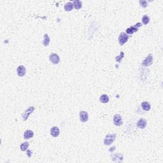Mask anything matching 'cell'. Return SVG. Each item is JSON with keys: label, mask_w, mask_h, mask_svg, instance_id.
Returning a JSON list of instances; mask_svg holds the SVG:
<instances>
[{"label": "cell", "mask_w": 163, "mask_h": 163, "mask_svg": "<svg viewBox=\"0 0 163 163\" xmlns=\"http://www.w3.org/2000/svg\"><path fill=\"white\" fill-rule=\"evenodd\" d=\"M140 4L141 6H142L143 8H146L147 6V5H148L147 2L146 1H145V0H141V1H140Z\"/></svg>", "instance_id": "21"}, {"label": "cell", "mask_w": 163, "mask_h": 163, "mask_svg": "<svg viewBox=\"0 0 163 163\" xmlns=\"http://www.w3.org/2000/svg\"><path fill=\"white\" fill-rule=\"evenodd\" d=\"M26 68L24 66H22V65L19 66L17 69V75H18V76H21V77L24 76V75L26 74Z\"/></svg>", "instance_id": "7"}, {"label": "cell", "mask_w": 163, "mask_h": 163, "mask_svg": "<svg viewBox=\"0 0 163 163\" xmlns=\"http://www.w3.org/2000/svg\"><path fill=\"white\" fill-rule=\"evenodd\" d=\"M138 31V29L137 28V27H136L135 26H131V27L127 28L126 29V33H127V34H133L134 33H136Z\"/></svg>", "instance_id": "14"}, {"label": "cell", "mask_w": 163, "mask_h": 163, "mask_svg": "<svg viewBox=\"0 0 163 163\" xmlns=\"http://www.w3.org/2000/svg\"><path fill=\"white\" fill-rule=\"evenodd\" d=\"M27 156H28L29 158H31V156H32V151L28 150L27 151Z\"/></svg>", "instance_id": "22"}, {"label": "cell", "mask_w": 163, "mask_h": 163, "mask_svg": "<svg viewBox=\"0 0 163 163\" xmlns=\"http://www.w3.org/2000/svg\"><path fill=\"white\" fill-rule=\"evenodd\" d=\"M43 37H44V39H43V45L45 46V47H47V46H48L49 45L50 40L49 36H48L47 34H45Z\"/></svg>", "instance_id": "15"}, {"label": "cell", "mask_w": 163, "mask_h": 163, "mask_svg": "<svg viewBox=\"0 0 163 163\" xmlns=\"http://www.w3.org/2000/svg\"><path fill=\"white\" fill-rule=\"evenodd\" d=\"M124 56V53L123 52H121L120 54V55H119V56H117V57H116V61H117V62H119V63H120L122 59L123 58Z\"/></svg>", "instance_id": "20"}, {"label": "cell", "mask_w": 163, "mask_h": 163, "mask_svg": "<svg viewBox=\"0 0 163 163\" xmlns=\"http://www.w3.org/2000/svg\"><path fill=\"white\" fill-rule=\"evenodd\" d=\"M134 26L136 27H141V24L139 22V23H138V24H136V25H135Z\"/></svg>", "instance_id": "23"}, {"label": "cell", "mask_w": 163, "mask_h": 163, "mask_svg": "<svg viewBox=\"0 0 163 163\" xmlns=\"http://www.w3.org/2000/svg\"><path fill=\"white\" fill-rule=\"evenodd\" d=\"M73 6H73V3H71V2H68V3H67L65 4V10L67 11H71L73 10Z\"/></svg>", "instance_id": "13"}, {"label": "cell", "mask_w": 163, "mask_h": 163, "mask_svg": "<svg viewBox=\"0 0 163 163\" xmlns=\"http://www.w3.org/2000/svg\"><path fill=\"white\" fill-rule=\"evenodd\" d=\"M73 4L76 10L80 9L82 8V3L80 1H73Z\"/></svg>", "instance_id": "17"}, {"label": "cell", "mask_w": 163, "mask_h": 163, "mask_svg": "<svg viewBox=\"0 0 163 163\" xmlns=\"http://www.w3.org/2000/svg\"><path fill=\"white\" fill-rule=\"evenodd\" d=\"M152 63H153V56H152V54H149L146 57V59L143 61L141 65L143 66H148L152 65Z\"/></svg>", "instance_id": "3"}, {"label": "cell", "mask_w": 163, "mask_h": 163, "mask_svg": "<svg viewBox=\"0 0 163 163\" xmlns=\"http://www.w3.org/2000/svg\"><path fill=\"white\" fill-rule=\"evenodd\" d=\"M34 110V108L33 106H31L29 108L27 109V110H26L24 113L22 115V119L24 120H26L27 119V118L29 117V116L30 114H31L33 112V111Z\"/></svg>", "instance_id": "4"}, {"label": "cell", "mask_w": 163, "mask_h": 163, "mask_svg": "<svg viewBox=\"0 0 163 163\" xmlns=\"http://www.w3.org/2000/svg\"><path fill=\"white\" fill-rule=\"evenodd\" d=\"M50 134L53 137L56 138L59 135V128L56 126L52 127L50 129Z\"/></svg>", "instance_id": "9"}, {"label": "cell", "mask_w": 163, "mask_h": 163, "mask_svg": "<svg viewBox=\"0 0 163 163\" xmlns=\"http://www.w3.org/2000/svg\"><path fill=\"white\" fill-rule=\"evenodd\" d=\"M141 108H143V110H145V111H149L150 110V108H151L150 103L148 102H147V101L143 102L141 104Z\"/></svg>", "instance_id": "12"}, {"label": "cell", "mask_w": 163, "mask_h": 163, "mask_svg": "<svg viewBox=\"0 0 163 163\" xmlns=\"http://www.w3.org/2000/svg\"><path fill=\"white\" fill-rule=\"evenodd\" d=\"M129 39V36H127V34L125 33H121L120 34L119 37V42L120 45H123L127 42V40Z\"/></svg>", "instance_id": "2"}, {"label": "cell", "mask_w": 163, "mask_h": 163, "mask_svg": "<svg viewBox=\"0 0 163 163\" xmlns=\"http://www.w3.org/2000/svg\"><path fill=\"white\" fill-rule=\"evenodd\" d=\"M114 122L117 126H120L122 124L123 122H122V117L119 114H116L114 116Z\"/></svg>", "instance_id": "5"}, {"label": "cell", "mask_w": 163, "mask_h": 163, "mask_svg": "<svg viewBox=\"0 0 163 163\" xmlns=\"http://www.w3.org/2000/svg\"><path fill=\"white\" fill-rule=\"evenodd\" d=\"M28 147H29V142L26 141V142L23 143L22 144H21L20 148H21V150H22V151H25V150L27 149Z\"/></svg>", "instance_id": "18"}, {"label": "cell", "mask_w": 163, "mask_h": 163, "mask_svg": "<svg viewBox=\"0 0 163 163\" xmlns=\"http://www.w3.org/2000/svg\"><path fill=\"white\" fill-rule=\"evenodd\" d=\"M89 119V115L87 112L85 111H81L80 112V120L82 122H85Z\"/></svg>", "instance_id": "8"}, {"label": "cell", "mask_w": 163, "mask_h": 163, "mask_svg": "<svg viewBox=\"0 0 163 163\" xmlns=\"http://www.w3.org/2000/svg\"><path fill=\"white\" fill-rule=\"evenodd\" d=\"M150 22V18L148 17L147 15H144L142 18V22L145 25L148 24Z\"/></svg>", "instance_id": "19"}, {"label": "cell", "mask_w": 163, "mask_h": 163, "mask_svg": "<svg viewBox=\"0 0 163 163\" xmlns=\"http://www.w3.org/2000/svg\"><path fill=\"white\" fill-rule=\"evenodd\" d=\"M34 136V133L33 131H31V130H27L25 131L24 134V139H29L33 138Z\"/></svg>", "instance_id": "11"}, {"label": "cell", "mask_w": 163, "mask_h": 163, "mask_svg": "<svg viewBox=\"0 0 163 163\" xmlns=\"http://www.w3.org/2000/svg\"><path fill=\"white\" fill-rule=\"evenodd\" d=\"M117 135L115 134H108L106 136L104 140V143L105 145H110L115 140Z\"/></svg>", "instance_id": "1"}, {"label": "cell", "mask_w": 163, "mask_h": 163, "mask_svg": "<svg viewBox=\"0 0 163 163\" xmlns=\"http://www.w3.org/2000/svg\"><path fill=\"white\" fill-rule=\"evenodd\" d=\"M99 100L103 103H106L109 101V97L106 94H103L101 96Z\"/></svg>", "instance_id": "16"}, {"label": "cell", "mask_w": 163, "mask_h": 163, "mask_svg": "<svg viewBox=\"0 0 163 163\" xmlns=\"http://www.w3.org/2000/svg\"><path fill=\"white\" fill-rule=\"evenodd\" d=\"M49 59L52 63H53V64H55V65L58 64L59 63V61H60V58H59V55L56 54H51V55H50Z\"/></svg>", "instance_id": "6"}, {"label": "cell", "mask_w": 163, "mask_h": 163, "mask_svg": "<svg viewBox=\"0 0 163 163\" xmlns=\"http://www.w3.org/2000/svg\"><path fill=\"white\" fill-rule=\"evenodd\" d=\"M147 125V120L145 119H140L139 120L138 123H137V126L140 128V129H143L146 127Z\"/></svg>", "instance_id": "10"}]
</instances>
